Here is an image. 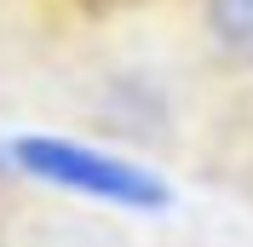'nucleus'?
I'll list each match as a JSON object with an SVG mask.
<instances>
[{"instance_id": "obj_1", "label": "nucleus", "mask_w": 253, "mask_h": 247, "mask_svg": "<svg viewBox=\"0 0 253 247\" xmlns=\"http://www.w3.org/2000/svg\"><path fill=\"white\" fill-rule=\"evenodd\" d=\"M12 161L41 184L75 190L86 201H104V207H126V213H161L173 190L161 184L150 167L138 161H121L110 150H92V144L75 138H46V132H29V138L12 144Z\"/></svg>"}, {"instance_id": "obj_2", "label": "nucleus", "mask_w": 253, "mask_h": 247, "mask_svg": "<svg viewBox=\"0 0 253 247\" xmlns=\"http://www.w3.org/2000/svg\"><path fill=\"white\" fill-rule=\"evenodd\" d=\"M202 23L236 69H253V0H202Z\"/></svg>"}]
</instances>
